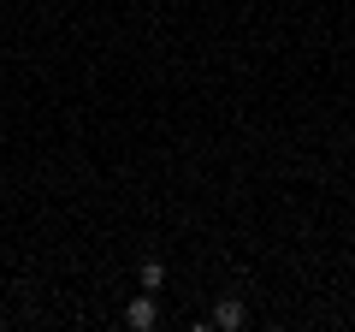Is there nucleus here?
I'll use <instances>...</instances> for the list:
<instances>
[{"instance_id":"1","label":"nucleus","mask_w":355,"mask_h":332,"mask_svg":"<svg viewBox=\"0 0 355 332\" xmlns=\"http://www.w3.org/2000/svg\"><path fill=\"white\" fill-rule=\"evenodd\" d=\"M125 320H130V326H137V332H148L154 320H160V308H154V297H148V291H142V297H130V308H125Z\"/></svg>"},{"instance_id":"2","label":"nucleus","mask_w":355,"mask_h":332,"mask_svg":"<svg viewBox=\"0 0 355 332\" xmlns=\"http://www.w3.org/2000/svg\"><path fill=\"white\" fill-rule=\"evenodd\" d=\"M214 326H225V332H237V326H243V303H237V297H225V303L214 308Z\"/></svg>"},{"instance_id":"3","label":"nucleus","mask_w":355,"mask_h":332,"mask_svg":"<svg viewBox=\"0 0 355 332\" xmlns=\"http://www.w3.org/2000/svg\"><path fill=\"white\" fill-rule=\"evenodd\" d=\"M137 279H142V291H160V285H166V267H160V261H142Z\"/></svg>"}]
</instances>
